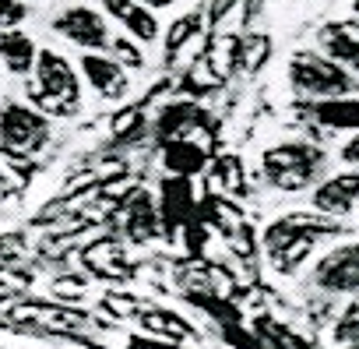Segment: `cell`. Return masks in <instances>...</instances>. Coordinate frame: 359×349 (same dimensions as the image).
Masks as SVG:
<instances>
[{
  "instance_id": "cell-24",
  "label": "cell",
  "mask_w": 359,
  "mask_h": 349,
  "mask_svg": "<svg viewBox=\"0 0 359 349\" xmlns=\"http://www.w3.org/2000/svg\"><path fill=\"white\" fill-rule=\"evenodd\" d=\"M341 162L359 166V131H355V138H348V141L341 145Z\"/></svg>"
},
{
  "instance_id": "cell-23",
  "label": "cell",
  "mask_w": 359,
  "mask_h": 349,
  "mask_svg": "<svg viewBox=\"0 0 359 349\" xmlns=\"http://www.w3.org/2000/svg\"><path fill=\"white\" fill-rule=\"evenodd\" d=\"M264 60H268V39L257 36V43H247V46H243V67L254 71V67H261Z\"/></svg>"
},
{
  "instance_id": "cell-27",
  "label": "cell",
  "mask_w": 359,
  "mask_h": 349,
  "mask_svg": "<svg viewBox=\"0 0 359 349\" xmlns=\"http://www.w3.org/2000/svg\"><path fill=\"white\" fill-rule=\"evenodd\" d=\"M341 349H359V338H355V342H348V345H341Z\"/></svg>"
},
{
  "instance_id": "cell-15",
  "label": "cell",
  "mask_w": 359,
  "mask_h": 349,
  "mask_svg": "<svg viewBox=\"0 0 359 349\" xmlns=\"http://www.w3.org/2000/svg\"><path fill=\"white\" fill-rule=\"evenodd\" d=\"M127 237L134 240V244H148V240H155L158 237V230H162V212H158V205L148 198V195H137L130 205H127Z\"/></svg>"
},
{
  "instance_id": "cell-26",
  "label": "cell",
  "mask_w": 359,
  "mask_h": 349,
  "mask_svg": "<svg viewBox=\"0 0 359 349\" xmlns=\"http://www.w3.org/2000/svg\"><path fill=\"white\" fill-rule=\"evenodd\" d=\"M0 191H8V169L0 166Z\"/></svg>"
},
{
  "instance_id": "cell-22",
  "label": "cell",
  "mask_w": 359,
  "mask_h": 349,
  "mask_svg": "<svg viewBox=\"0 0 359 349\" xmlns=\"http://www.w3.org/2000/svg\"><path fill=\"white\" fill-rule=\"evenodd\" d=\"M29 18V4L25 0H0V32L4 29H18Z\"/></svg>"
},
{
  "instance_id": "cell-1",
  "label": "cell",
  "mask_w": 359,
  "mask_h": 349,
  "mask_svg": "<svg viewBox=\"0 0 359 349\" xmlns=\"http://www.w3.org/2000/svg\"><path fill=\"white\" fill-rule=\"evenodd\" d=\"M324 219H327V216H317V212H313V216H282V219H275V223L264 230L261 244H264V254L271 258L275 272L296 275V272L303 268V261L313 254L320 233L334 230V226L324 223Z\"/></svg>"
},
{
  "instance_id": "cell-25",
  "label": "cell",
  "mask_w": 359,
  "mask_h": 349,
  "mask_svg": "<svg viewBox=\"0 0 359 349\" xmlns=\"http://www.w3.org/2000/svg\"><path fill=\"white\" fill-rule=\"evenodd\" d=\"M144 8H151V11H158V8H172V0H141Z\"/></svg>"
},
{
  "instance_id": "cell-3",
  "label": "cell",
  "mask_w": 359,
  "mask_h": 349,
  "mask_svg": "<svg viewBox=\"0 0 359 349\" xmlns=\"http://www.w3.org/2000/svg\"><path fill=\"white\" fill-rule=\"evenodd\" d=\"M320 169H324V152L317 145H310V141H282V145H271L261 155L264 180L271 187L285 191V195L313 187Z\"/></svg>"
},
{
  "instance_id": "cell-12",
  "label": "cell",
  "mask_w": 359,
  "mask_h": 349,
  "mask_svg": "<svg viewBox=\"0 0 359 349\" xmlns=\"http://www.w3.org/2000/svg\"><path fill=\"white\" fill-rule=\"evenodd\" d=\"M320 53L338 60L348 71H359V25L352 22H331L320 29Z\"/></svg>"
},
{
  "instance_id": "cell-19",
  "label": "cell",
  "mask_w": 359,
  "mask_h": 349,
  "mask_svg": "<svg viewBox=\"0 0 359 349\" xmlns=\"http://www.w3.org/2000/svg\"><path fill=\"white\" fill-rule=\"evenodd\" d=\"M198 22H201V15H187V18H180V22L169 29V36H165V57H169V60L184 50V43L198 32Z\"/></svg>"
},
{
  "instance_id": "cell-20",
  "label": "cell",
  "mask_w": 359,
  "mask_h": 349,
  "mask_svg": "<svg viewBox=\"0 0 359 349\" xmlns=\"http://www.w3.org/2000/svg\"><path fill=\"white\" fill-rule=\"evenodd\" d=\"M109 53L127 67V71H137V67H144V53H141V46H137V39H130V36H116L113 43H109Z\"/></svg>"
},
{
  "instance_id": "cell-9",
  "label": "cell",
  "mask_w": 359,
  "mask_h": 349,
  "mask_svg": "<svg viewBox=\"0 0 359 349\" xmlns=\"http://www.w3.org/2000/svg\"><path fill=\"white\" fill-rule=\"evenodd\" d=\"M78 67H81V78L88 81V88H92L95 96H102V99H120V96L127 92V67H123L116 57H106V53H99V50H85L81 60H78Z\"/></svg>"
},
{
  "instance_id": "cell-6",
  "label": "cell",
  "mask_w": 359,
  "mask_h": 349,
  "mask_svg": "<svg viewBox=\"0 0 359 349\" xmlns=\"http://www.w3.org/2000/svg\"><path fill=\"white\" fill-rule=\"evenodd\" d=\"M310 282L324 293V296H352L359 293V244H338L327 254L317 258Z\"/></svg>"
},
{
  "instance_id": "cell-18",
  "label": "cell",
  "mask_w": 359,
  "mask_h": 349,
  "mask_svg": "<svg viewBox=\"0 0 359 349\" xmlns=\"http://www.w3.org/2000/svg\"><path fill=\"white\" fill-rule=\"evenodd\" d=\"M359 338V293H352L348 300H345V307L334 314V321H331V345H348V342H355Z\"/></svg>"
},
{
  "instance_id": "cell-16",
  "label": "cell",
  "mask_w": 359,
  "mask_h": 349,
  "mask_svg": "<svg viewBox=\"0 0 359 349\" xmlns=\"http://www.w3.org/2000/svg\"><path fill=\"white\" fill-rule=\"evenodd\" d=\"M201 124V110L191 106V103H176V106H165V113L158 117V138L162 141H176L184 138L187 127Z\"/></svg>"
},
{
  "instance_id": "cell-17",
  "label": "cell",
  "mask_w": 359,
  "mask_h": 349,
  "mask_svg": "<svg viewBox=\"0 0 359 349\" xmlns=\"http://www.w3.org/2000/svg\"><path fill=\"white\" fill-rule=\"evenodd\" d=\"M205 162V152L198 145H191L187 138H176L165 145V166L176 173V177H191V173H198Z\"/></svg>"
},
{
  "instance_id": "cell-7",
  "label": "cell",
  "mask_w": 359,
  "mask_h": 349,
  "mask_svg": "<svg viewBox=\"0 0 359 349\" xmlns=\"http://www.w3.org/2000/svg\"><path fill=\"white\" fill-rule=\"evenodd\" d=\"M53 32L64 36L67 43L81 46V50H109V43H113L109 22L95 8H85V4H74V8L60 11L53 18Z\"/></svg>"
},
{
  "instance_id": "cell-4",
  "label": "cell",
  "mask_w": 359,
  "mask_h": 349,
  "mask_svg": "<svg viewBox=\"0 0 359 349\" xmlns=\"http://www.w3.org/2000/svg\"><path fill=\"white\" fill-rule=\"evenodd\" d=\"M289 85L306 99H334V96H352L359 88V81L348 67H341L327 53H313V50L292 53Z\"/></svg>"
},
{
  "instance_id": "cell-11",
  "label": "cell",
  "mask_w": 359,
  "mask_h": 349,
  "mask_svg": "<svg viewBox=\"0 0 359 349\" xmlns=\"http://www.w3.org/2000/svg\"><path fill=\"white\" fill-rule=\"evenodd\" d=\"M137 321L148 335H158V338H172V342H198V328L176 310H165V307H155V303H141L137 307Z\"/></svg>"
},
{
  "instance_id": "cell-2",
  "label": "cell",
  "mask_w": 359,
  "mask_h": 349,
  "mask_svg": "<svg viewBox=\"0 0 359 349\" xmlns=\"http://www.w3.org/2000/svg\"><path fill=\"white\" fill-rule=\"evenodd\" d=\"M32 74H36V88L29 85V99L36 110L50 117H74L81 110V78L64 53L39 50Z\"/></svg>"
},
{
  "instance_id": "cell-10",
  "label": "cell",
  "mask_w": 359,
  "mask_h": 349,
  "mask_svg": "<svg viewBox=\"0 0 359 349\" xmlns=\"http://www.w3.org/2000/svg\"><path fill=\"white\" fill-rule=\"evenodd\" d=\"M102 11L123 25V32L137 43H155L158 39V18L151 8H144L141 0H102Z\"/></svg>"
},
{
  "instance_id": "cell-21",
  "label": "cell",
  "mask_w": 359,
  "mask_h": 349,
  "mask_svg": "<svg viewBox=\"0 0 359 349\" xmlns=\"http://www.w3.org/2000/svg\"><path fill=\"white\" fill-rule=\"evenodd\" d=\"M127 349H198V342H172L158 335H127Z\"/></svg>"
},
{
  "instance_id": "cell-8",
  "label": "cell",
  "mask_w": 359,
  "mask_h": 349,
  "mask_svg": "<svg viewBox=\"0 0 359 349\" xmlns=\"http://www.w3.org/2000/svg\"><path fill=\"white\" fill-rule=\"evenodd\" d=\"M359 205V169H341L320 180L310 195V209L327 219H345Z\"/></svg>"
},
{
  "instance_id": "cell-14",
  "label": "cell",
  "mask_w": 359,
  "mask_h": 349,
  "mask_svg": "<svg viewBox=\"0 0 359 349\" xmlns=\"http://www.w3.org/2000/svg\"><path fill=\"white\" fill-rule=\"evenodd\" d=\"M36 60H39V46L29 32L22 29H4L0 32V64H4L11 74L25 78L36 71Z\"/></svg>"
},
{
  "instance_id": "cell-13",
  "label": "cell",
  "mask_w": 359,
  "mask_h": 349,
  "mask_svg": "<svg viewBox=\"0 0 359 349\" xmlns=\"http://www.w3.org/2000/svg\"><path fill=\"white\" fill-rule=\"evenodd\" d=\"M310 120L331 131H359V96H334V99H310Z\"/></svg>"
},
{
  "instance_id": "cell-5",
  "label": "cell",
  "mask_w": 359,
  "mask_h": 349,
  "mask_svg": "<svg viewBox=\"0 0 359 349\" xmlns=\"http://www.w3.org/2000/svg\"><path fill=\"white\" fill-rule=\"evenodd\" d=\"M53 127L43 110L32 103H0V148L8 155H36L50 145Z\"/></svg>"
},
{
  "instance_id": "cell-28",
  "label": "cell",
  "mask_w": 359,
  "mask_h": 349,
  "mask_svg": "<svg viewBox=\"0 0 359 349\" xmlns=\"http://www.w3.org/2000/svg\"><path fill=\"white\" fill-rule=\"evenodd\" d=\"M352 11H355V15H359V0H352Z\"/></svg>"
}]
</instances>
